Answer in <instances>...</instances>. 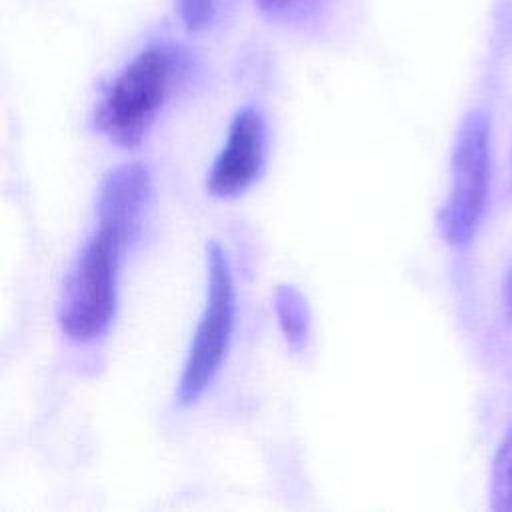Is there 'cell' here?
Masks as SVG:
<instances>
[{"label":"cell","instance_id":"52a82bcc","mask_svg":"<svg viewBox=\"0 0 512 512\" xmlns=\"http://www.w3.org/2000/svg\"><path fill=\"white\" fill-rule=\"evenodd\" d=\"M490 480L492 510L512 512V430L502 438L494 454Z\"/></svg>","mask_w":512,"mask_h":512},{"label":"cell","instance_id":"277c9868","mask_svg":"<svg viewBox=\"0 0 512 512\" xmlns=\"http://www.w3.org/2000/svg\"><path fill=\"white\" fill-rule=\"evenodd\" d=\"M452 182L438 226L446 244L458 248L472 240L482 220L490 184V124L484 112H470L456 134Z\"/></svg>","mask_w":512,"mask_h":512},{"label":"cell","instance_id":"8992f818","mask_svg":"<svg viewBox=\"0 0 512 512\" xmlns=\"http://www.w3.org/2000/svg\"><path fill=\"white\" fill-rule=\"evenodd\" d=\"M274 310L286 342L300 348L308 336V306L304 296L290 284L278 286L274 294Z\"/></svg>","mask_w":512,"mask_h":512},{"label":"cell","instance_id":"30bf717a","mask_svg":"<svg viewBox=\"0 0 512 512\" xmlns=\"http://www.w3.org/2000/svg\"><path fill=\"white\" fill-rule=\"evenodd\" d=\"M504 308H506V314L512 322V270L508 272L506 282H504Z\"/></svg>","mask_w":512,"mask_h":512},{"label":"cell","instance_id":"6da1fadb","mask_svg":"<svg viewBox=\"0 0 512 512\" xmlns=\"http://www.w3.org/2000/svg\"><path fill=\"white\" fill-rule=\"evenodd\" d=\"M150 194L144 164L112 170L98 192L96 226L84 242L64 284L60 328L74 342H90L106 332L118 304L122 252L132 242Z\"/></svg>","mask_w":512,"mask_h":512},{"label":"cell","instance_id":"5b68a950","mask_svg":"<svg viewBox=\"0 0 512 512\" xmlns=\"http://www.w3.org/2000/svg\"><path fill=\"white\" fill-rule=\"evenodd\" d=\"M266 154V126L258 110L240 108L224 140L222 150L214 158L206 190L216 198H234L248 190L260 176Z\"/></svg>","mask_w":512,"mask_h":512},{"label":"cell","instance_id":"9c48e42d","mask_svg":"<svg viewBox=\"0 0 512 512\" xmlns=\"http://www.w3.org/2000/svg\"><path fill=\"white\" fill-rule=\"evenodd\" d=\"M254 2L264 10H280V8H288L292 4H298L302 0H254Z\"/></svg>","mask_w":512,"mask_h":512},{"label":"cell","instance_id":"7a4b0ae2","mask_svg":"<svg viewBox=\"0 0 512 512\" xmlns=\"http://www.w3.org/2000/svg\"><path fill=\"white\" fill-rule=\"evenodd\" d=\"M182 70L176 48L156 44L136 54L108 84L94 108V126L110 142L134 148L150 130Z\"/></svg>","mask_w":512,"mask_h":512},{"label":"cell","instance_id":"3957f363","mask_svg":"<svg viewBox=\"0 0 512 512\" xmlns=\"http://www.w3.org/2000/svg\"><path fill=\"white\" fill-rule=\"evenodd\" d=\"M206 268V304L192 334L178 380L176 396L182 406H192L212 384L226 360L234 330V278L226 252L218 242H210L206 246Z\"/></svg>","mask_w":512,"mask_h":512},{"label":"cell","instance_id":"ba28073f","mask_svg":"<svg viewBox=\"0 0 512 512\" xmlns=\"http://www.w3.org/2000/svg\"><path fill=\"white\" fill-rule=\"evenodd\" d=\"M178 14L186 30H202L216 14V0H178Z\"/></svg>","mask_w":512,"mask_h":512}]
</instances>
